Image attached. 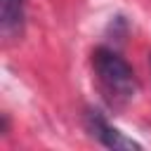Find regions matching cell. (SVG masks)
<instances>
[{
  "label": "cell",
  "mask_w": 151,
  "mask_h": 151,
  "mask_svg": "<svg viewBox=\"0 0 151 151\" xmlns=\"http://www.w3.org/2000/svg\"><path fill=\"white\" fill-rule=\"evenodd\" d=\"M149 66H151V59H149Z\"/></svg>",
  "instance_id": "4"
},
{
  "label": "cell",
  "mask_w": 151,
  "mask_h": 151,
  "mask_svg": "<svg viewBox=\"0 0 151 151\" xmlns=\"http://www.w3.org/2000/svg\"><path fill=\"white\" fill-rule=\"evenodd\" d=\"M85 120H87L90 134H92L94 139H99L104 146H109V149H137V151L142 149V144H137L134 139H130V137H125L120 130H116L99 111H87Z\"/></svg>",
  "instance_id": "2"
},
{
  "label": "cell",
  "mask_w": 151,
  "mask_h": 151,
  "mask_svg": "<svg viewBox=\"0 0 151 151\" xmlns=\"http://www.w3.org/2000/svg\"><path fill=\"white\" fill-rule=\"evenodd\" d=\"M92 68L101 92L111 104H125L137 94L139 90L137 76L118 52L109 47H97L92 52Z\"/></svg>",
  "instance_id": "1"
},
{
  "label": "cell",
  "mask_w": 151,
  "mask_h": 151,
  "mask_svg": "<svg viewBox=\"0 0 151 151\" xmlns=\"http://www.w3.org/2000/svg\"><path fill=\"white\" fill-rule=\"evenodd\" d=\"M24 26V0H0V28L7 38L21 33Z\"/></svg>",
  "instance_id": "3"
}]
</instances>
